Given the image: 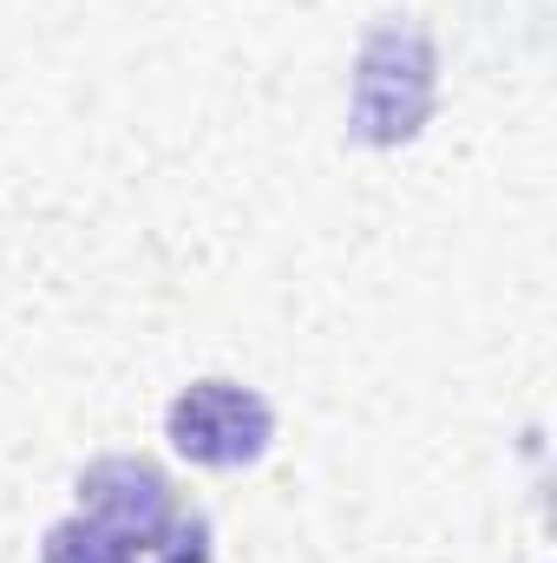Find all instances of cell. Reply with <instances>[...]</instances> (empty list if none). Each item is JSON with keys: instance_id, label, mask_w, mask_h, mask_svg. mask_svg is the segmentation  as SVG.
<instances>
[{"instance_id": "obj_1", "label": "cell", "mask_w": 557, "mask_h": 563, "mask_svg": "<svg viewBox=\"0 0 557 563\" xmlns=\"http://www.w3.org/2000/svg\"><path fill=\"white\" fill-rule=\"evenodd\" d=\"M164 439L177 459L210 465V472H243L270 452L276 439V407L243 387V380H190L171 413H164Z\"/></svg>"}, {"instance_id": "obj_2", "label": "cell", "mask_w": 557, "mask_h": 563, "mask_svg": "<svg viewBox=\"0 0 557 563\" xmlns=\"http://www.w3.org/2000/svg\"><path fill=\"white\" fill-rule=\"evenodd\" d=\"M433 106V46L414 26H381L354 66V139L361 144H401L426 125Z\"/></svg>"}, {"instance_id": "obj_3", "label": "cell", "mask_w": 557, "mask_h": 563, "mask_svg": "<svg viewBox=\"0 0 557 563\" xmlns=\"http://www.w3.org/2000/svg\"><path fill=\"white\" fill-rule=\"evenodd\" d=\"M79 511L99 518L106 531H119L132 551H151L164 538V525L177 518V492L151 459L119 452V459H92L79 472Z\"/></svg>"}, {"instance_id": "obj_4", "label": "cell", "mask_w": 557, "mask_h": 563, "mask_svg": "<svg viewBox=\"0 0 557 563\" xmlns=\"http://www.w3.org/2000/svg\"><path fill=\"white\" fill-rule=\"evenodd\" d=\"M40 563H139V551H132L119 531H106L99 518L73 511V518H59V525L40 538Z\"/></svg>"}, {"instance_id": "obj_5", "label": "cell", "mask_w": 557, "mask_h": 563, "mask_svg": "<svg viewBox=\"0 0 557 563\" xmlns=\"http://www.w3.org/2000/svg\"><path fill=\"white\" fill-rule=\"evenodd\" d=\"M151 558L157 563H210V518L204 511H177L164 525V538L151 544Z\"/></svg>"}]
</instances>
